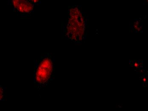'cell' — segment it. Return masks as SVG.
Wrapping results in <instances>:
<instances>
[{"instance_id": "1", "label": "cell", "mask_w": 148, "mask_h": 111, "mask_svg": "<svg viewBox=\"0 0 148 111\" xmlns=\"http://www.w3.org/2000/svg\"><path fill=\"white\" fill-rule=\"evenodd\" d=\"M55 57L46 53L34 61V83L38 91L47 87L55 76Z\"/></svg>"}, {"instance_id": "2", "label": "cell", "mask_w": 148, "mask_h": 111, "mask_svg": "<svg viewBox=\"0 0 148 111\" xmlns=\"http://www.w3.org/2000/svg\"><path fill=\"white\" fill-rule=\"evenodd\" d=\"M82 18L79 10L77 9L70 10V18L65 30L68 38L77 41L82 38L84 29V20L80 21Z\"/></svg>"}, {"instance_id": "3", "label": "cell", "mask_w": 148, "mask_h": 111, "mask_svg": "<svg viewBox=\"0 0 148 111\" xmlns=\"http://www.w3.org/2000/svg\"><path fill=\"white\" fill-rule=\"evenodd\" d=\"M15 10L22 16L29 15L40 0H11Z\"/></svg>"}, {"instance_id": "4", "label": "cell", "mask_w": 148, "mask_h": 111, "mask_svg": "<svg viewBox=\"0 0 148 111\" xmlns=\"http://www.w3.org/2000/svg\"><path fill=\"white\" fill-rule=\"evenodd\" d=\"M147 3H148V0H147Z\"/></svg>"}]
</instances>
